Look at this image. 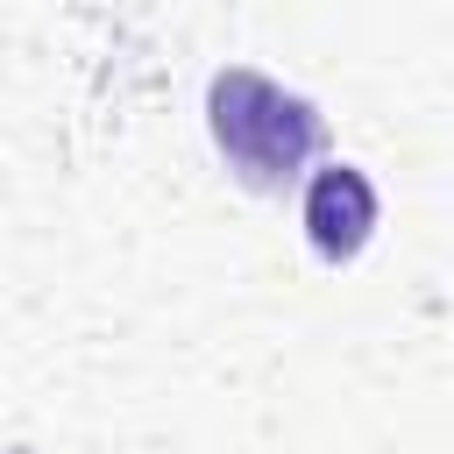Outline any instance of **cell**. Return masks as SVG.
Returning a JSON list of instances; mask_svg holds the SVG:
<instances>
[{"label": "cell", "mask_w": 454, "mask_h": 454, "mask_svg": "<svg viewBox=\"0 0 454 454\" xmlns=\"http://www.w3.org/2000/svg\"><path fill=\"white\" fill-rule=\"evenodd\" d=\"M298 220H305V241H312L326 262H348V255H362L369 234H376V184H369L355 163H326V170H312Z\"/></svg>", "instance_id": "cell-2"}, {"label": "cell", "mask_w": 454, "mask_h": 454, "mask_svg": "<svg viewBox=\"0 0 454 454\" xmlns=\"http://www.w3.org/2000/svg\"><path fill=\"white\" fill-rule=\"evenodd\" d=\"M206 128H213V149L227 156V170L255 192H277L291 184L312 149H319V114L312 99L284 92L277 78L248 71V64H227L213 85H206Z\"/></svg>", "instance_id": "cell-1"}]
</instances>
